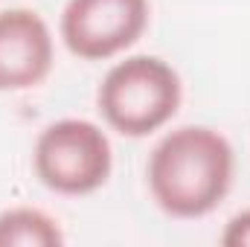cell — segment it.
I'll use <instances>...</instances> for the list:
<instances>
[{"label":"cell","instance_id":"obj_1","mask_svg":"<svg viewBox=\"0 0 250 247\" xmlns=\"http://www.w3.org/2000/svg\"><path fill=\"white\" fill-rule=\"evenodd\" d=\"M236 154L230 140L207 125H181L151 148L146 181L154 204L181 221H195L221 206L233 189Z\"/></svg>","mask_w":250,"mask_h":247},{"label":"cell","instance_id":"obj_2","mask_svg":"<svg viewBox=\"0 0 250 247\" xmlns=\"http://www.w3.org/2000/svg\"><path fill=\"white\" fill-rule=\"evenodd\" d=\"M181 99V76L160 56H125L105 73L96 90V108L105 125L131 140L166 128Z\"/></svg>","mask_w":250,"mask_h":247},{"label":"cell","instance_id":"obj_3","mask_svg":"<svg viewBox=\"0 0 250 247\" xmlns=\"http://www.w3.org/2000/svg\"><path fill=\"white\" fill-rule=\"evenodd\" d=\"M35 178L56 195L82 198L108 184L114 169V148L102 125L67 117L50 123L32 148Z\"/></svg>","mask_w":250,"mask_h":247},{"label":"cell","instance_id":"obj_4","mask_svg":"<svg viewBox=\"0 0 250 247\" xmlns=\"http://www.w3.org/2000/svg\"><path fill=\"white\" fill-rule=\"evenodd\" d=\"M148 15V0H67L59 35L76 59L108 62L143 38Z\"/></svg>","mask_w":250,"mask_h":247},{"label":"cell","instance_id":"obj_5","mask_svg":"<svg viewBox=\"0 0 250 247\" xmlns=\"http://www.w3.org/2000/svg\"><path fill=\"white\" fill-rule=\"evenodd\" d=\"M56 64L50 23L23 6L0 12V93L38 87Z\"/></svg>","mask_w":250,"mask_h":247},{"label":"cell","instance_id":"obj_6","mask_svg":"<svg viewBox=\"0 0 250 247\" xmlns=\"http://www.w3.org/2000/svg\"><path fill=\"white\" fill-rule=\"evenodd\" d=\"M62 224L38 206H9L0 212V247H62Z\"/></svg>","mask_w":250,"mask_h":247},{"label":"cell","instance_id":"obj_7","mask_svg":"<svg viewBox=\"0 0 250 247\" xmlns=\"http://www.w3.org/2000/svg\"><path fill=\"white\" fill-rule=\"evenodd\" d=\"M221 245L224 247H250V206L242 209V212H236L227 221V227L221 233Z\"/></svg>","mask_w":250,"mask_h":247}]
</instances>
